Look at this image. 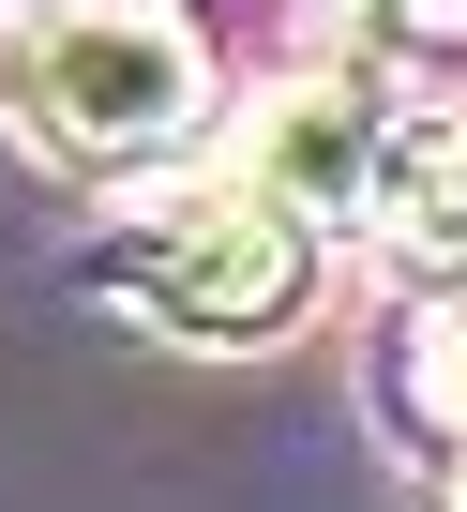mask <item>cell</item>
Instances as JSON below:
<instances>
[{
	"instance_id": "1",
	"label": "cell",
	"mask_w": 467,
	"mask_h": 512,
	"mask_svg": "<svg viewBox=\"0 0 467 512\" xmlns=\"http://www.w3.org/2000/svg\"><path fill=\"white\" fill-rule=\"evenodd\" d=\"M0 106H16L61 166H136L211 106V46L181 0H46L0 61Z\"/></svg>"
},
{
	"instance_id": "2",
	"label": "cell",
	"mask_w": 467,
	"mask_h": 512,
	"mask_svg": "<svg viewBox=\"0 0 467 512\" xmlns=\"http://www.w3.org/2000/svg\"><path fill=\"white\" fill-rule=\"evenodd\" d=\"M106 272H121V302H136L151 332H181V347H257V332H287V317H302L317 226H287V211H272V196H242V181H211V196L136 211Z\"/></svg>"
},
{
	"instance_id": "3",
	"label": "cell",
	"mask_w": 467,
	"mask_h": 512,
	"mask_svg": "<svg viewBox=\"0 0 467 512\" xmlns=\"http://www.w3.org/2000/svg\"><path fill=\"white\" fill-rule=\"evenodd\" d=\"M242 196H272L287 226H362L392 196V106H377V76H287L242 121Z\"/></svg>"
},
{
	"instance_id": "4",
	"label": "cell",
	"mask_w": 467,
	"mask_h": 512,
	"mask_svg": "<svg viewBox=\"0 0 467 512\" xmlns=\"http://www.w3.org/2000/svg\"><path fill=\"white\" fill-rule=\"evenodd\" d=\"M377 226H407L422 256H452V272H467V121H407V136H392Z\"/></svg>"
},
{
	"instance_id": "5",
	"label": "cell",
	"mask_w": 467,
	"mask_h": 512,
	"mask_svg": "<svg viewBox=\"0 0 467 512\" xmlns=\"http://www.w3.org/2000/svg\"><path fill=\"white\" fill-rule=\"evenodd\" d=\"M332 31L362 46L347 76H467V0H332Z\"/></svg>"
}]
</instances>
